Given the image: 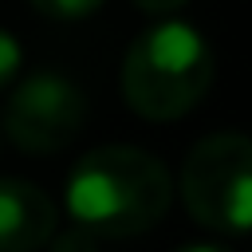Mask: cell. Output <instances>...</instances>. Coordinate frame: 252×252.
I'll list each match as a JSON object with an SVG mask.
<instances>
[{
	"instance_id": "4",
	"label": "cell",
	"mask_w": 252,
	"mask_h": 252,
	"mask_svg": "<svg viewBox=\"0 0 252 252\" xmlns=\"http://www.w3.org/2000/svg\"><path fill=\"white\" fill-rule=\"evenodd\" d=\"M83 118H87L83 91L63 75L39 71L24 79L8 98L4 130L28 154H55L83 130Z\"/></svg>"
},
{
	"instance_id": "3",
	"label": "cell",
	"mask_w": 252,
	"mask_h": 252,
	"mask_svg": "<svg viewBox=\"0 0 252 252\" xmlns=\"http://www.w3.org/2000/svg\"><path fill=\"white\" fill-rule=\"evenodd\" d=\"M181 201L189 217L217 232L252 228V138L209 134L181 161Z\"/></svg>"
},
{
	"instance_id": "6",
	"label": "cell",
	"mask_w": 252,
	"mask_h": 252,
	"mask_svg": "<svg viewBox=\"0 0 252 252\" xmlns=\"http://www.w3.org/2000/svg\"><path fill=\"white\" fill-rule=\"evenodd\" d=\"M28 4L47 20H83L102 8V0H28Z\"/></svg>"
},
{
	"instance_id": "5",
	"label": "cell",
	"mask_w": 252,
	"mask_h": 252,
	"mask_svg": "<svg viewBox=\"0 0 252 252\" xmlns=\"http://www.w3.org/2000/svg\"><path fill=\"white\" fill-rule=\"evenodd\" d=\"M55 201L20 177H0V252H35L55 236Z\"/></svg>"
},
{
	"instance_id": "7",
	"label": "cell",
	"mask_w": 252,
	"mask_h": 252,
	"mask_svg": "<svg viewBox=\"0 0 252 252\" xmlns=\"http://www.w3.org/2000/svg\"><path fill=\"white\" fill-rule=\"evenodd\" d=\"M20 63H24V51H20V43H16V35L0 28V87H8V83L16 79V71H20Z\"/></svg>"
},
{
	"instance_id": "9",
	"label": "cell",
	"mask_w": 252,
	"mask_h": 252,
	"mask_svg": "<svg viewBox=\"0 0 252 252\" xmlns=\"http://www.w3.org/2000/svg\"><path fill=\"white\" fill-rule=\"evenodd\" d=\"M142 12H150V16H169V12H177L181 4H189V0H134Z\"/></svg>"
},
{
	"instance_id": "8",
	"label": "cell",
	"mask_w": 252,
	"mask_h": 252,
	"mask_svg": "<svg viewBox=\"0 0 252 252\" xmlns=\"http://www.w3.org/2000/svg\"><path fill=\"white\" fill-rule=\"evenodd\" d=\"M51 252H98V244H94V232H87V228H63L59 236H51Z\"/></svg>"
},
{
	"instance_id": "1",
	"label": "cell",
	"mask_w": 252,
	"mask_h": 252,
	"mask_svg": "<svg viewBox=\"0 0 252 252\" xmlns=\"http://www.w3.org/2000/svg\"><path fill=\"white\" fill-rule=\"evenodd\" d=\"M173 197L165 165L138 146H98L67 177V213L94 236L150 232Z\"/></svg>"
},
{
	"instance_id": "10",
	"label": "cell",
	"mask_w": 252,
	"mask_h": 252,
	"mask_svg": "<svg viewBox=\"0 0 252 252\" xmlns=\"http://www.w3.org/2000/svg\"><path fill=\"white\" fill-rule=\"evenodd\" d=\"M177 252H228L224 244H185V248H177Z\"/></svg>"
},
{
	"instance_id": "2",
	"label": "cell",
	"mask_w": 252,
	"mask_h": 252,
	"mask_svg": "<svg viewBox=\"0 0 252 252\" xmlns=\"http://www.w3.org/2000/svg\"><path fill=\"white\" fill-rule=\"evenodd\" d=\"M213 83V47L189 24H154L122 55V98L150 122L189 114Z\"/></svg>"
}]
</instances>
